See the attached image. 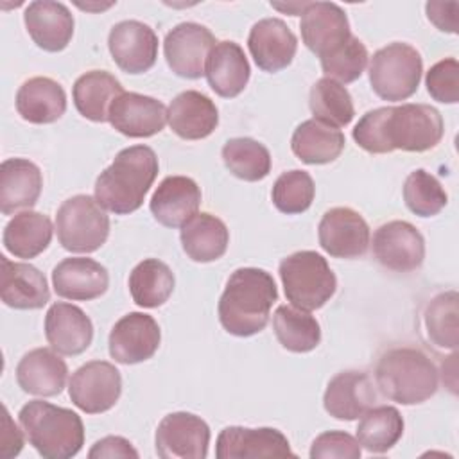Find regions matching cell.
I'll list each match as a JSON object with an SVG mask.
<instances>
[{"instance_id":"6da1fadb","label":"cell","mask_w":459,"mask_h":459,"mask_svg":"<svg viewBox=\"0 0 459 459\" xmlns=\"http://www.w3.org/2000/svg\"><path fill=\"white\" fill-rule=\"evenodd\" d=\"M441 113L429 104L384 106L368 111L353 127V140L371 154H385L396 149L425 152L443 138Z\"/></svg>"},{"instance_id":"7a4b0ae2","label":"cell","mask_w":459,"mask_h":459,"mask_svg":"<svg viewBox=\"0 0 459 459\" xmlns=\"http://www.w3.org/2000/svg\"><path fill=\"white\" fill-rule=\"evenodd\" d=\"M276 299L278 289L267 271L238 267L230 274L219 299V321L231 335H255L267 326Z\"/></svg>"},{"instance_id":"3957f363","label":"cell","mask_w":459,"mask_h":459,"mask_svg":"<svg viewBox=\"0 0 459 459\" xmlns=\"http://www.w3.org/2000/svg\"><path fill=\"white\" fill-rule=\"evenodd\" d=\"M158 156L147 145L122 149L95 181L97 203L117 215L136 212L158 176Z\"/></svg>"},{"instance_id":"277c9868","label":"cell","mask_w":459,"mask_h":459,"mask_svg":"<svg viewBox=\"0 0 459 459\" xmlns=\"http://www.w3.org/2000/svg\"><path fill=\"white\" fill-rule=\"evenodd\" d=\"M380 393L402 405L427 402L437 391V368L420 348L396 346L384 351L375 368Z\"/></svg>"},{"instance_id":"5b68a950","label":"cell","mask_w":459,"mask_h":459,"mask_svg":"<svg viewBox=\"0 0 459 459\" xmlns=\"http://www.w3.org/2000/svg\"><path fill=\"white\" fill-rule=\"evenodd\" d=\"M20 425L41 457L70 459L84 445V425L77 412L43 400L27 402L18 412Z\"/></svg>"},{"instance_id":"8992f818","label":"cell","mask_w":459,"mask_h":459,"mask_svg":"<svg viewBox=\"0 0 459 459\" xmlns=\"http://www.w3.org/2000/svg\"><path fill=\"white\" fill-rule=\"evenodd\" d=\"M280 278L292 307L317 310L335 294L337 278L325 256L316 251H296L280 262Z\"/></svg>"},{"instance_id":"52a82bcc","label":"cell","mask_w":459,"mask_h":459,"mask_svg":"<svg viewBox=\"0 0 459 459\" xmlns=\"http://www.w3.org/2000/svg\"><path fill=\"white\" fill-rule=\"evenodd\" d=\"M423 74V59L409 43H389L369 59V82L373 91L391 102L405 100L416 93Z\"/></svg>"},{"instance_id":"ba28073f","label":"cell","mask_w":459,"mask_h":459,"mask_svg":"<svg viewBox=\"0 0 459 459\" xmlns=\"http://www.w3.org/2000/svg\"><path fill=\"white\" fill-rule=\"evenodd\" d=\"M59 244L72 253H93L109 235V217L97 199L79 194L66 199L56 213Z\"/></svg>"},{"instance_id":"9c48e42d","label":"cell","mask_w":459,"mask_h":459,"mask_svg":"<svg viewBox=\"0 0 459 459\" xmlns=\"http://www.w3.org/2000/svg\"><path fill=\"white\" fill-rule=\"evenodd\" d=\"M120 371L106 360H91L74 371L68 394L77 409L86 414H100L109 411L120 398Z\"/></svg>"},{"instance_id":"30bf717a","label":"cell","mask_w":459,"mask_h":459,"mask_svg":"<svg viewBox=\"0 0 459 459\" xmlns=\"http://www.w3.org/2000/svg\"><path fill=\"white\" fill-rule=\"evenodd\" d=\"M154 443L161 459H204L208 455L210 427L192 412H170L160 421Z\"/></svg>"},{"instance_id":"8fae6325","label":"cell","mask_w":459,"mask_h":459,"mask_svg":"<svg viewBox=\"0 0 459 459\" xmlns=\"http://www.w3.org/2000/svg\"><path fill=\"white\" fill-rule=\"evenodd\" d=\"M215 43L210 29L195 22H183L167 32L163 54L169 68L176 75L199 79L204 75L206 61Z\"/></svg>"},{"instance_id":"7c38bea8","label":"cell","mask_w":459,"mask_h":459,"mask_svg":"<svg viewBox=\"0 0 459 459\" xmlns=\"http://www.w3.org/2000/svg\"><path fill=\"white\" fill-rule=\"evenodd\" d=\"M373 256L389 271H416L425 258L423 235L407 221H389L373 233Z\"/></svg>"},{"instance_id":"4fadbf2b","label":"cell","mask_w":459,"mask_h":459,"mask_svg":"<svg viewBox=\"0 0 459 459\" xmlns=\"http://www.w3.org/2000/svg\"><path fill=\"white\" fill-rule=\"evenodd\" d=\"M299 29L303 43L319 59L337 52L353 36L346 13L333 2H308Z\"/></svg>"},{"instance_id":"5bb4252c","label":"cell","mask_w":459,"mask_h":459,"mask_svg":"<svg viewBox=\"0 0 459 459\" xmlns=\"http://www.w3.org/2000/svg\"><path fill=\"white\" fill-rule=\"evenodd\" d=\"M317 238L330 256L359 258L369 247V226L359 212L348 206H335L321 217Z\"/></svg>"},{"instance_id":"9a60e30c","label":"cell","mask_w":459,"mask_h":459,"mask_svg":"<svg viewBox=\"0 0 459 459\" xmlns=\"http://www.w3.org/2000/svg\"><path fill=\"white\" fill-rule=\"evenodd\" d=\"M108 48L122 72L136 75L154 66L158 57V36L149 25L138 20H124L111 27Z\"/></svg>"},{"instance_id":"2e32d148","label":"cell","mask_w":459,"mask_h":459,"mask_svg":"<svg viewBox=\"0 0 459 459\" xmlns=\"http://www.w3.org/2000/svg\"><path fill=\"white\" fill-rule=\"evenodd\" d=\"M161 332L156 319L143 312H129L109 332L111 359L120 364H138L151 359L160 348Z\"/></svg>"},{"instance_id":"e0dca14e","label":"cell","mask_w":459,"mask_h":459,"mask_svg":"<svg viewBox=\"0 0 459 459\" xmlns=\"http://www.w3.org/2000/svg\"><path fill=\"white\" fill-rule=\"evenodd\" d=\"M217 459H256V457H296L289 439L273 427L247 429L226 427L215 443Z\"/></svg>"},{"instance_id":"ac0fdd59","label":"cell","mask_w":459,"mask_h":459,"mask_svg":"<svg viewBox=\"0 0 459 459\" xmlns=\"http://www.w3.org/2000/svg\"><path fill=\"white\" fill-rule=\"evenodd\" d=\"M108 120L129 138H149L165 127L167 109L154 97L124 91L113 100Z\"/></svg>"},{"instance_id":"d6986e66","label":"cell","mask_w":459,"mask_h":459,"mask_svg":"<svg viewBox=\"0 0 459 459\" xmlns=\"http://www.w3.org/2000/svg\"><path fill=\"white\" fill-rule=\"evenodd\" d=\"M247 48L260 70L274 74L292 63L298 50V38L283 20L264 18L251 27Z\"/></svg>"},{"instance_id":"ffe728a7","label":"cell","mask_w":459,"mask_h":459,"mask_svg":"<svg viewBox=\"0 0 459 459\" xmlns=\"http://www.w3.org/2000/svg\"><path fill=\"white\" fill-rule=\"evenodd\" d=\"M45 337L57 353L68 357L81 355L93 341V325L77 305L57 301L47 310Z\"/></svg>"},{"instance_id":"44dd1931","label":"cell","mask_w":459,"mask_h":459,"mask_svg":"<svg viewBox=\"0 0 459 459\" xmlns=\"http://www.w3.org/2000/svg\"><path fill=\"white\" fill-rule=\"evenodd\" d=\"M377 402L373 380L364 371H341L326 385L323 405L335 420H357Z\"/></svg>"},{"instance_id":"7402d4cb","label":"cell","mask_w":459,"mask_h":459,"mask_svg":"<svg viewBox=\"0 0 459 459\" xmlns=\"http://www.w3.org/2000/svg\"><path fill=\"white\" fill-rule=\"evenodd\" d=\"M0 298L16 310H36L48 303L50 290L45 274L25 262L0 256Z\"/></svg>"},{"instance_id":"603a6c76","label":"cell","mask_w":459,"mask_h":459,"mask_svg":"<svg viewBox=\"0 0 459 459\" xmlns=\"http://www.w3.org/2000/svg\"><path fill=\"white\" fill-rule=\"evenodd\" d=\"M52 285L56 294L65 299L90 301L108 290L109 274L108 269L93 258L70 256L54 267Z\"/></svg>"},{"instance_id":"cb8c5ba5","label":"cell","mask_w":459,"mask_h":459,"mask_svg":"<svg viewBox=\"0 0 459 459\" xmlns=\"http://www.w3.org/2000/svg\"><path fill=\"white\" fill-rule=\"evenodd\" d=\"M23 22L32 41L47 52L65 50L74 36V16L61 2H30L23 13Z\"/></svg>"},{"instance_id":"d4e9b609","label":"cell","mask_w":459,"mask_h":459,"mask_svg":"<svg viewBox=\"0 0 459 459\" xmlns=\"http://www.w3.org/2000/svg\"><path fill=\"white\" fill-rule=\"evenodd\" d=\"M201 204V188L192 178L167 176L154 190L149 208L152 217L167 228H181Z\"/></svg>"},{"instance_id":"484cf974","label":"cell","mask_w":459,"mask_h":459,"mask_svg":"<svg viewBox=\"0 0 459 459\" xmlns=\"http://www.w3.org/2000/svg\"><path fill=\"white\" fill-rule=\"evenodd\" d=\"M68 378V366L50 348H34L25 353L16 366V382L22 391L34 396L59 394Z\"/></svg>"},{"instance_id":"4316f807","label":"cell","mask_w":459,"mask_h":459,"mask_svg":"<svg viewBox=\"0 0 459 459\" xmlns=\"http://www.w3.org/2000/svg\"><path fill=\"white\" fill-rule=\"evenodd\" d=\"M167 122L179 138L203 140L215 131L219 111L210 97L195 90H186L169 104Z\"/></svg>"},{"instance_id":"83f0119b","label":"cell","mask_w":459,"mask_h":459,"mask_svg":"<svg viewBox=\"0 0 459 459\" xmlns=\"http://www.w3.org/2000/svg\"><path fill=\"white\" fill-rule=\"evenodd\" d=\"M43 178L36 163L25 158H9L0 165V212L13 215L16 210L32 208L41 194Z\"/></svg>"},{"instance_id":"f1b7e54d","label":"cell","mask_w":459,"mask_h":459,"mask_svg":"<svg viewBox=\"0 0 459 459\" xmlns=\"http://www.w3.org/2000/svg\"><path fill=\"white\" fill-rule=\"evenodd\" d=\"M204 75L210 88L224 99H233L247 86L251 68L242 47L235 41H217L212 48Z\"/></svg>"},{"instance_id":"f546056e","label":"cell","mask_w":459,"mask_h":459,"mask_svg":"<svg viewBox=\"0 0 459 459\" xmlns=\"http://www.w3.org/2000/svg\"><path fill=\"white\" fill-rule=\"evenodd\" d=\"M16 111L30 124H52L66 111V93L50 77H30L16 93Z\"/></svg>"},{"instance_id":"4dcf8cb0","label":"cell","mask_w":459,"mask_h":459,"mask_svg":"<svg viewBox=\"0 0 459 459\" xmlns=\"http://www.w3.org/2000/svg\"><path fill=\"white\" fill-rule=\"evenodd\" d=\"M179 238L188 258L206 264L221 258L226 253L230 231L219 217L201 212L181 226Z\"/></svg>"},{"instance_id":"1f68e13d","label":"cell","mask_w":459,"mask_h":459,"mask_svg":"<svg viewBox=\"0 0 459 459\" xmlns=\"http://www.w3.org/2000/svg\"><path fill=\"white\" fill-rule=\"evenodd\" d=\"M341 129L323 124L316 118L301 122L290 138L292 152L308 165H325L337 160L344 149Z\"/></svg>"},{"instance_id":"d6a6232c","label":"cell","mask_w":459,"mask_h":459,"mask_svg":"<svg viewBox=\"0 0 459 459\" xmlns=\"http://www.w3.org/2000/svg\"><path fill=\"white\" fill-rule=\"evenodd\" d=\"M124 93L120 81L106 70L82 74L72 88L75 109L91 122H106L113 100Z\"/></svg>"},{"instance_id":"836d02e7","label":"cell","mask_w":459,"mask_h":459,"mask_svg":"<svg viewBox=\"0 0 459 459\" xmlns=\"http://www.w3.org/2000/svg\"><path fill=\"white\" fill-rule=\"evenodd\" d=\"M52 222L47 215L32 210L14 213L5 224L2 242L16 258H34L41 255L52 240Z\"/></svg>"},{"instance_id":"e575fe53","label":"cell","mask_w":459,"mask_h":459,"mask_svg":"<svg viewBox=\"0 0 459 459\" xmlns=\"http://www.w3.org/2000/svg\"><path fill=\"white\" fill-rule=\"evenodd\" d=\"M174 273L158 258H145L129 274L133 301L143 308L161 307L174 290Z\"/></svg>"},{"instance_id":"d590c367","label":"cell","mask_w":459,"mask_h":459,"mask_svg":"<svg viewBox=\"0 0 459 459\" xmlns=\"http://www.w3.org/2000/svg\"><path fill=\"white\" fill-rule=\"evenodd\" d=\"M273 328L278 342L294 353L312 351L321 341V326L307 310L280 305L273 314Z\"/></svg>"},{"instance_id":"8d00e7d4","label":"cell","mask_w":459,"mask_h":459,"mask_svg":"<svg viewBox=\"0 0 459 459\" xmlns=\"http://www.w3.org/2000/svg\"><path fill=\"white\" fill-rule=\"evenodd\" d=\"M403 434V418L393 405L371 407L360 416L357 441L373 454L391 450Z\"/></svg>"},{"instance_id":"74e56055","label":"cell","mask_w":459,"mask_h":459,"mask_svg":"<svg viewBox=\"0 0 459 459\" xmlns=\"http://www.w3.org/2000/svg\"><path fill=\"white\" fill-rule=\"evenodd\" d=\"M308 106L316 120L332 127H344L355 117V108L350 91L344 84L323 77L310 88Z\"/></svg>"},{"instance_id":"f35d334b","label":"cell","mask_w":459,"mask_h":459,"mask_svg":"<svg viewBox=\"0 0 459 459\" xmlns=\"http://www.w3.org/2000/svg\"><path fill=\"white\" fill-rule=\"evenodd\" d=\"M459 298L455 290L434 296L423 314L429 341L441 350H455L459 344Z\"/></svg>"},{"instance_id":"ab89813d","label":"cell","mask_w":459,"mask_h":459,"mask_svg":"<svg viewBox=\"0 0 459 459\" xmlns=\"http://www.w3.org/2000/svg\"><path fill=\"white\" fill-rule=\"evenodd\" d=\"M221 156L226 169L244 181H260L271 172L269 149L247 136L228 140Z\"/></svg>"},{"instance_id":"60d3db41","label":"cell","mask_w":459,"mask_h":459,"mask_svg":"<svg viewBox=\"0 0 459 459\" xmlns=\"http://www.w3.org/2000/svg\"><path fill=\"white\" fill-rule=\"evenodd\" d=\"M403 201L414 215L432 217L446 206L448 195L437 178L423 169H416L403 183Z\"/></svg>"},{"instance_id":"b9f144b4","label":"cell","mask_w":459,"mask_h":459,"mask_svg":"<svg viewBox=\"0 0 459 459\" xmlns=\"http://www.w3.org/2000/svg\"><path fill=\"white\" fill-rule=\"evenodd\" d=\"M316 195L314 179L305 170L283 172L273 185V204L287 215L303 213L310 208Z\"/></svg>"},{"instance_id":"7bdbcfd3","label":"cell","mask_w":459,"mask_h":459,"mask_svg":"<svg viewBox=\"0 0 459 459\" xmlns=\"http://www.w3.org/2000/svg\"><path fill=\"white\" fill-rule=\"evenodd\" d=\"M368 48L366 45L351 36L344 47L333 52L328 57L321 59V68L328 79H333L341 84L357 81L368 66Z\"/></svg>"},{"instance_id":"ee69618b","label":"cell","mask_w":459,"mask_h":459,"mask_svg":"<svg viewBox=\"0 0 459 459\" xmlns=\"http://www.w3.org/2000/svg\"><path fill=\"white\" fill-rule=\"evenodd\" d=\"M429 95L443 104L459 100V63L455 57H446L430 66L425 75Z\"/></svg>"},{"instance_id":"f6af8a7d","label":"cell","mask_w":459,"mask_h":459,"mask_svg":"<svg viewBox=\"0 0 459 459\" xmlns=\"http://www.w3.org/2000/svg\"><path fill=\"white\" fill-rule=\"evenodd\" d=\"M312 459H359L360 443L348 432L328 430L319 434L310 446Z\"/></svg>"},{"instance_id":"bcb514c9","label":"cell","mask_w":459,"mask_h":459,"mask_svg":"<svg viewBox=\"0 0 459 459\" xmlns=\"http://www.w3.org/2000/svg\"><path fill=\"white\" fill-rule=\"evenodd\" d=\"M90 459H113V457H138L134 446L122 436H106L99 439L88 452Z\"/></svg>"},{"instance_id":"7dc6e473","label":"cell","mask_w":459,"mask_h":459,"mask_svg":"<svg viewBox=\"0 0 459 459\" xmlns=\"http://www.w3.org/2000/svg\"><path fill=\"white\" fill-rule=\"evenodd\" d=\"M427 18L443 32H457V2H427L425 5Z\"/></svg>"},{"instance_id":"c3c4849f","label":"cell","mask_w":459,"mask_h":459,"mask_svg":"<svg viewBox=\"0 0 459 459\" xmlns=\"http://www.w3.org/2000/svg\"><path fill=\"white\" fill-rule=\"evenodd\" d=\"M23 448V436L18 425L11 420L9 411L4 407L2 432H0V457L11 459L16 457Z\"/></svg>"}]
</instances>
